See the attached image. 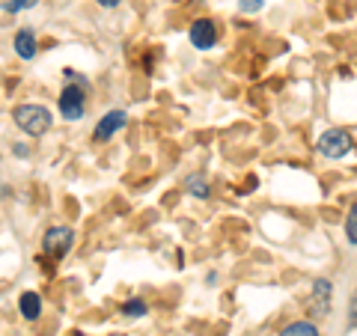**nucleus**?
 <instances>
[{"mask_svg":"<svg viewBox=\"0 0 357 336\" xmlns=\"http://www.w3.org/2000/svg\"><path fill=\"white\" fill-rule=\"evenodd\" d=\"M96 3L102 6V9H116V6H119V0H96Z\"/></svg>","mask_w":357,"mask_h":336,"instance_id":"obj_16","label":"nucleus"},{"mask_svg":"<svg viewBox=\"0 0 357 336\" xmlns=\"http://www.w3.org/2000/svg\"><path fill=\"white\" fill-rule=\"evenodd\" d=\"M122 312H126L128 319H140V316H146V312H149V307H146V300L131 298V300H126V307H122Z\"/></svg>","mask_w":357,"mask_h":336,"instance_id":"obj_11","label":"nucleus"},{"mask_svg":"<svg viewBox=\"0 0 357 336\" xmlns=\"http://www.w3.org/2000/svg\"><path fill=\"white\" fill-rule=\"evenodd\" d=\"M188 39H191L194 48L199 51H208V48H215L218 39H220V33H218V24L211 18H199L191 24V30H188Z\"/></svg>","mask_w":357,"mask_h":336,"instance_id":"obj_5","label":"nucleus"},{"mask_svg":"<svg viewBox=\"0 0 357 336\" xmlns=\"http://www.w3.org/2000/svg\"><path fill=\"white\" fill-rule=\"evenodd\" d=\"M345 238H349L351 247L357 244V211L354 208L349 211V217H345Z\"/></svg>","mask_w":357,"mask_h":336,"instance_id":"obj_13","label":"nucleus"},{"mask_svg":"<svg viewBox=\"0 0 357 336\" xmlns=\"http://www.w3.org/2000/svg\"><path fill=\"white\" fill-rule=\"evenodd\" d=\"M238 9H241V13H259V9H262V0H241Z\"/></svg>","mask_w":357,"mask_h":336,"instance_id":"obj_15","label":"nucleus"},{"mask_svg":"<svg viewBox=\"0 0 357 336\" xmlns=\"http://www.w3.org/2000/svg\"><path fill=\"white\" fill-rule=\"evenodd\" d=\"M72 244H75V232L69 227H51L42 238V253H45V259L60 262L72 250Z\"/></svg>","mask_w":357,"mask_h":336,"instance_id":"obj_3","label":"nucleus"},{"mask_svg":"<svg viewBox=\"0 0 357 336\" xmlns=\"http://www.w3.org/2000/svg\"><path fill=\"white\" fill-rule=\"evenodd\" d=\"M13 119H15V125L21 131L30 134V137H42V134H48L51 125H54L51 110L42 107V105H18L13 110Z\"/></svg>","mask_w":357,"mask_h":336,"instance_id":"obj_1","label":"nucleus"},{"mask_svg":"<svg viewBox=\"0 0 357 336\" xmlns=\"http://www.w3.org/2000/svg\"><path fill=\"white\" fill-rule=\"evenodd\" d=\"M15 54L21 60H33L36 57V33L33 30H18L15 33Z\"/></svg>","mask_w":357,"mask_h":336,"instance_id":"obj_7","label":"nucleus"},{"mask_svg":"<svg viewBox=\"0 0 357 336\" xmlns=\"http://www.w3.org/2000/svg\"><path fill=\"white\" fill-rule=\"evenodd\" d=\"M18 310H21V316H24L27 321H36L42 316V298L36 292H24L18 298Z\"/></svg>","mask_w":357,"mask_h":336,"instance_id":"obj_8","label":"nucleus"},{"mask_svg":"<svg viewBox=\"0 0 357 336\" xmlns=\"http://www.w3.org/2000/svg\"><path fill=\"white\" fill-rule=\"evenodd\" d=\"M126 125H128V114H126V110H110V114H105L102 119H98V125L93 131V143H107L116 131H122Z\"/></svg>","mask_w":357,"mask_h":336,"instance_id":"obj_6","label":"nucleus"},{"mask_svg":"<svg viewBox=\"0 0 357 336\" xmlns=\"http://www.w3.org/2000/svg\"><path fill=\"white\" fill-rule=\"evenodd\" d=\"M280 336H319V328L312 321H292L289 328H283Z\"/></svg>","mask_w":357,"mask_h":336,"instance_id":"obj_10","label":"nucleus"},{"mask_svg":"<svg viewBox=\"0 0 357 336\" xmlns=\"http://www.w3.org/2000/svg\"><path fill=\"white\" fill-rule=\"evenodd\" d=\"M185 188L191 190L194 197H203V199L208 197V182H206L203 176H191V178H188V182H185Z\"/></svg>","mask_w":357,"mask_h":336,"instance_id":"obj_12","label":"nucleus"},{"mask_svg":"<svg viewBox=\"0 0 357 336\" xmlns=\"http://www.w3.org/2000/svg\"><path fill=\"white\" fill-rule=\"evenodd\" d=\"M84 110H86V86L66 84L60 93V116L69 122H77L84 116Z\"/></svg>","mask_w":357,"mask_h":336,"instance_id":"obj_4","label":"nucleus"},{"mask_svg":"<svg viewBox=\"0 0 357 336\" xmlns=\"http://www.w3.org/2000/svg\"><path fill=\"white\" fill-rule=\"evenodd\" d=\"M319 152L325 155V158H345L351 149H354V134L351 131H345V128H331V131H325L319 137Z\"/></svg>","mask_w":357,"mask_h":336,"instance_id":"obj_2","label":"nucleus"},{"mask_svg":"<svg viewBox=\"0 0 357 336\" xmlns=\"http://www.w3.org/2000/svg\"><path fill=\"white\" fill-rule=\"evenodd\" d=\"M33 6H36V0H9V3L3 6L6 9V13H24V9H33Z\"/></svg>","mask_w":357,"mask_h":336,"instance_id":"obj_14","label":"nucleus"},{"mask_svg":"<svg viewBox=\"0 0 357 336\" xmlns=\"http://www.w3.org/2000/svg\"><path fill=\"white\" fill-rule=\"evenodd\" d=\"M312 300H316V316H325L331 310V283L328 280H316V289H312Z\"/></svg>","mask_w":357,"mask_h":336,"instance_id":"obj_9","label":"nucleus"}]
</instances>
